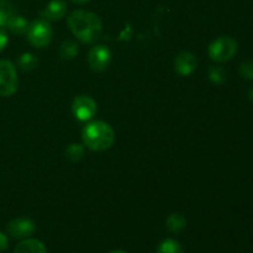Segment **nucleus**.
<instances>
[{"instance_id":"obj_1","label":"nucleus","mask_w":253,"mask_h":253,"mask_svg":"<svg viewBox=\"0 0 253 253\" xmlns=\"http://www.w3.org/2000/svg\"><path fill=\"white\" fill-rule=\"evenodd\" d=\"M67 25L72 34L83 43H94L103 34V22L100 17L86 10H76L67 19Z\"/></svg>"},{"instance_id":"obj_2","label":"nucleus","mask_w":253,"mask_h":253,"mask_svg":"<svg viewBox=\"0 0 253 253\" xmlns=\"http://www.w3.org/2000/svg\"><path fill=\"white\" fill-rule=\"evenodd\" d=\"M84 146L91 151H106L114 145L115 131L105 121H93L84 126L82 131Z\"/></svg>"},{"instance_id":"obj_3","label":"nucleus","mask_w":253,"mask_h":253,"mask_svg":"<svg viewBox=\"0 0 253 253\" xmlns=\"http://www.w3.org/2000/svg\"><path fill=\"white\" fill-rule=\"evenodd\" d=\"M27 41L35 48H44L48 46L53 37L51 24L44 19H37L30 24L27 30Z\"/></svg>"},{"instance_id":"obj_4","label":"nucleus","mask_w":253,"mask_h":253,"mask_svg":"<svg viewBox=\"0 0 253 253\" xmlns=\"http://www.w3.org/2000/svg\"><path fill=\"white\" fill-rule=\"evenodd\" d=\"M209 57L215 62H229L237 53V42L230 36L217 37L209 44Z\"/></svg>"},{"instance_id":"obj_5","label":"nucleus","mask_w":253,"mask_h":253,"mask_svg":"<svg viewBox=\"0 0 253 253\" xmlns=\"http://www.w3.org/2000/svg\"><path fill=\"white\" fill-rule=\"evenodd\" d=\"M19 88L16 67L7 59H0V96H11Z\"/></svg>"},{"instance_id":"obj_6","label":"nucleus","mask_w":253,"mask_h":253,"mask_svg":"<svg viewBox=\"0 0 253 253\" xmlns=\"http://www.w3.org/2000/svg\"><path fill=\"white\" fill-rule=\"evenodd\" d=\"M72 113L79 121H89L96 114V103L89 95H79L72 103Z\"/></svg>"},{"instance_id":"obj_7","label":"nucleus","mask_w":253,"mask_h":253,"mask_svg":"<svg viewBox=\"0 0 253 253\" xmlns=\"http://www.w3.org/2000/svg\"><path fill=\"white\" fill-rule=\"evenodd\" d=\"M6 230L14 239H29L36 231V224L30 217H15L7 224Z\"/></svg>"},{"instance_id":"obj_8","label":"nucleus","mask_w":253,"mask_h":253,"mask_svg":"<svg viewBox=\"0 0 253 253\" xmlns=\"http://www.w3.org/2000/svg\"><path fill=\"white\" fill-rule=\"evenodd\" d=\"M111 62V51L104 44H96L89 51L88 64L91 71L104 72Z\"/></svg>"},{"instance_id":"obj_9","label":"nucleus","mask_w":253,"mask_h":253,"mask_svg":"<svg viewBox=\"0 0 253 253\" xmlns=\"http://www.w3.org/2000/svg\"><path fill=\"white\" fill-rule=\"evenodd\" d=\"M198 59L190 52H182L174 61V69L179 76L188 77L197 69Z\"/></svg>"},{"instance_id":"obj_10","label":"nucleus","mask_w":253,"mask_h":253,"mask_svg":"<svg viewBox=\"0 0 253 253\" xmlns=\"http://www.w3.org/2000/svg\"><path fill=\"white\" fill-rule=\"evenodd\" d=\"M67 12V4L64 0H51L41 11V16L47 21H57Z\"/></svg>"},{"instance_id":"obj_11","label":"nucleus","mask_w":253,"mask_h":253,"mask_svg":"<svg viewBox=\"0 0 253 253\" xmlns=\"http://www.w3.org/2000/svg\"><path fill=\"white\" fill-rule=\"evenodd\" d=\"M14 253H47V250L40 240L26 239L17 244Z\"/></svg>"},{"instance_id":"obj_12","label":"nucleus","mask_w":253,"mask_h":253,"mask_svg":"<svg viewBox=\"0 0 253 253\" xmlns=\"http://www.w3.org/2000/svg\"><path fill=\"white\" fill-rule=\"evenodd\" d=\"M29 26H30L29 21H27L24 16H21V15H14V16L10 19V21L7 22L6 27L14 35H19V36H21V35L26 34L27 30H29Z\"/></svg>"},{"instance_id":"obj_13","label":"nucleus","mask_w":253,"mask_h":253,"mask_svg":"<svg viewBox=\"0 0 253 253\" xmlns=\"http://www.w3.org/2000/svg\"><path fill=\"white\" fill-rule=\"evenodd\" d=\"M166 226L173 234H179V232H182L187 227V219L182 214H178V212L170 214L167 217Z\"/></svg>"},{"instance_id":"obj_14","label":"nucleus","mask_w":253,"mask_h":253,"mask_svg":"<svg viewBox=\"0 0 253 253\" xmlns=\"http://www.w3.org/2000/svg\"><path fill=\"white\" fill-rule=\"evenodd\" d=\"M37 66H39V58L29 52L22 53L17 59V67L22 72H31L36 69Z\"/></svg>"},{"instance_id":"obj_15","label":"nucleus","mask_w":253,"mask_h":253,"mask_svg":"<svg viewBox=\"0 0 253 253\" xmlns=\"http://www.w3.org/2000/svg\"><path fill=\"white\" fill-rule=\"evenodd\" d=\"M156 253H184V250L177 240L166 239L158 245Z\"/></svg>"},{"instance_id":"obj_16","label":"nucleus","mask_w":253,"mask_h":253,"mask_svg":"<svg viewBox=\"0 0 253 253\" xmlns=\"http://www.w3.org/2000/svg\"><path fill=\"white\" fill-rule=\"evenodd\" d=\"M78 44L73 40H66L59 47V56L62 59H73L78 54Z\"/></svg>"},{"instance_id":"obj_17","label":"nucleus","mask_w":253,"mask_h":253,"mask_svg":"<svg viewBox=\"0 0 253 253\" xmlns=\"http://www.w3.org/2000/svg\"><path fill=\"white\" fill-rule=\"evenodd\" d=\"M84 156V146L81 143H71L66 148V158L71 162H79Z\"/></svg>"},{"instance_id":"obj_18","label":"nucleus","mask_w":253,"mask_h":253,"mask_svg":"<svg viewBox=\"0 0 253 253\" xmlns=\"http://www.w3.org/2000/svg\"><path fill=\"white\" fill-rule=\"evenodd\" d=\"M14 16V7L6 0H0V27H6L7 22Z\"/></svg>"},{"instance_id":"obj_19","label":"nucleus","mask_w":253,"mask_h":253,"mask_svg":"<svg viewBox=\"0 0 253 253\" xmlns=\"http://www.w3.org/2000/svg\"><path fill=\"white\" fill-rule=\"evenodd\" d=\"M209 79L214 84H217V85H221L226 82L227 74L225 72L224 68L221 67H210L209 68Z\"/></svg>"},{"instance_id":"obj_20","label":"nucleus","mask_w":253,"mask_h":253,"mask_svg":"<svg viewBox=\"0 0 253 253\" xmlns=\"http://www.w3.org/2000/svg\"><path fill=\"white\" fill-rule=\"evenodd\" d=\"M240 74L247 81H253V61L247 59L240 64Z\"/></svg>"},{"instance_id":"obj_21","label":"nucleus","mask_w":253,"mask_h":253,"mask_svg":"<svg viewBox=\"0 0 253 253\" xmlns=\"http://www.w3.org/2000/svg\"><path fill=\"white\" fill-rule=\"evenodd\" d=\"M9 39H7V34L5 32V30L2 27H0V52H2L6 47Z\"/></svg>"},{"instance_id":"obj_22","label":"nucleus","mask_w":253,"mask_h":253,"mask_svg":"<svg viewBox=\"0 0 253 253\" xmlns=\"http://www.w3.org/2000/svg\"><path fill=\"white\" fill-rule=\"evenodd\" d=\"M7 247H9V240H7V236L4 232L0 231V252L6 251Z\"/></svg>"},{"instance_id":"obj_23","label":"nucleus","mask_w":253,"mask_h":253,"mask_svg":"<svg viewBox=\"0 0 253 253\" xmlns=\"http://www.w3.org/2000/svg\"><path fill=\"white\" fill-rule=\"evenodd\" d=\"M73 2H76V4H79V5H84L86 4V2H89L90 0H72Z\"/></svg>"},{"instance_id":"obj_24","label":"nucleus","mask_w":253,"mask_h":253,"mask_svg":"<svg viewBox=\"0 0 253 253\" xmlns=\"http://www.w3.org/2000/svg\"><path fill=\"white\" fill-rule=\"evenodd\" d=\"M249 98H250V100H251L253 103V88L249 91Z\"/></svg>"},{"instance_id":"obj_25","label":"nucleus","mask_w":253,"mask_h":253,"mask_svg":"<svg viewBox=\"0 0 253 253\" xmlns=\"http://www.w3.org/2000/svg\"><path fill=\"white\" fill-rule=\"evenodd\" d=\"M109 253H127L126 251H123V250H114V251L109 252Z\"/></svg>"}]
</instances>
